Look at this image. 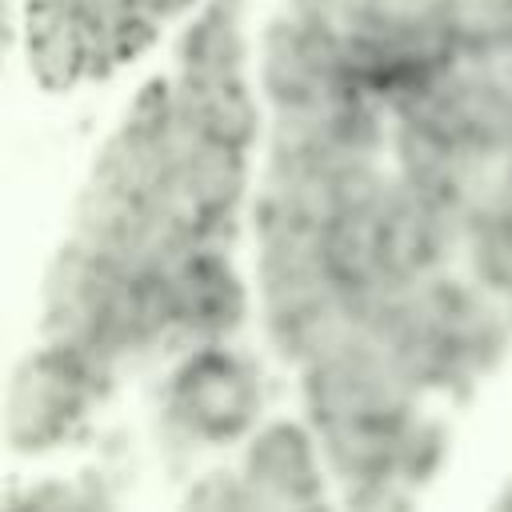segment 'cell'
<instances>
[{
  "instance_id": "obj_1",
  "label": "cell",
  "mask_w": 512,
  "mask_h": 512,
  "mask_svg": "<svg viewBox=\"0 0 512 512\" xmlns=\"http://www.w3.org/2000/svg\"><path fill=\"white\" fill-rule=\"evenodd\" d=\"M264 412V372L228 340L176 356L160 388V428L180 452L248 440Z\"/></svg>"
},
{
  "instance_id": "obj_2",
  "label": "cell",
  "mask_w": 512,
  "mask_h": 512,
  "mask_svg": "<svg viewBox=\"0 0 512 512\" xmlns=\"http://www.w3.org/2000/svg\"><path fill=\"white\" fill-rule=\"evenodd\" d=\"M256 76H260V96H268L272 108L320 100L340 88H352L344 68V32L280 8L264 28Z\"/></svg>"
},
{
  "instance_id": "obj_3",
  "label": "cell",
  "mask_w": 512,
  "mask_h": 512,
  "mask_svg": "<svg viewBox=\"0 0 512 512\" xmlns=\"http://www.w3.org/2000/svg\"><path fill=\"white\" fill-rule=\"evenodd\" d=\"M164 276H168V292L176 308L180 352L196 344H212V340H232L244 328L252 312V296H248L244 276L232 264V252L196 244Z\"/></svg>"
},
{
  "instance_id": "obj_4",
  "label": "cell",
  "mask_w": 512,
  "mask_h": 512,
  "mask_svg": "<svg viewBox=\"0 0 512 512\" xmlns=\"http://www.w3.org/2000/svg\"><path fill=\"white\" fill-rule=\"evenodd\" d=\"M240 468L260 492L264 508L324 504V488L332 480L312 424L300 420H260L244 440Z\"/></svg>"
},
{
  "instance_id": "obj_5",
  "label": "cell",
  "mask_w": 512,
  "mask_h": 512,
  "mask_svg": "<svg viewBox=\"0 0 512 512\" xmlns=\"http://www.w3.org/2000/svg\"><path fill=\"white\" fill-rule=\"evenodd\" d=\"M176 108L184 124H192L200 136L240 148H252V140L264 128L248 72H220V76L176 72Z\"/></svg>"
},
{
  "instance_id": "obj_6",
  "label": "cell",
  "mask_w": 512,
  "mask_h": 512,
  "mask_svg": "<svg viewBox=\"0 0 512 512\" xmlns=\"http://www.w3.org/2000/svg\"><path fill=\"white\" fill-rule=\"evenodd\" d=\"M176 72H248L244 0H200L176 40Z\"/></svg>"
},
{
  "instance_id": "obj_7",
  "label": "cell",
  "mask_w": 512,
  "mask_h": 512,
  "mask_svg": "<svg viewBox=\"0 0 512 512\" xmlns=\"http://www.w3.org/2000/svg\"><path fill=\"white\" fill-rule=\"evenodd\" d=\"M24 56L28 72L48 92H68L88 80V36L76 12H36L24 8Z\"/></svg>"
},
{
  "instance_id": "obj_8",
  "label": "cell",
  "mask_w": 512,
  "mask_h": 512,
  "mask_svg": "<svg viewBox=\"0 0 512 512\" xmlns=\"http://www.w3.org/2000/svg\"><path fill=\"white\" fill-rule=\"evenodd\" d=\"M468 268L512 308V212L508 208H472L468 212Z\"/></svg>"
},
{
  "instance_id": "obj_9",
  "label": "cell",
  "mask_w": 512,
  "mask_h": 512,
  "mask_svg": "<svg viewBox=\"0 0 512 512\" xmlns=\"http://www.w3.org/2000/svg\"><path fill=\"white\" fill-rule=\"evenodd\" d=\"M444 456H448V432H444V424L432 420V416H424V412L416 408V412L400 424V432H396V460H392V472H396L404 484L420 488V484H428V480L440 472Z\"/></svg>"
},
{
  "instance_id": "obj_10",
  "label": "cell",
  "mask_w": 512,
  "mask_h": 512,
  "mask_svg": "<svg viewBox=\"0 0 512 512\" xmlns=\"http://www.w3.org/2000/svg\"><path fill=\"white\" fill-rule=\"evenodd\" d=\"M188 508H208V512H240V508H264L260 492L244 476V468H212L196 476L184 492Z\"/></svg>"
},
{
  "instance_id": "obj_11",
  "label": "cell",
  "mask_w": 512,
  "mask_h": 512,
  "mask_svg": "<svg viewBox=\"0 0 512 512\" xmlns=\"http://www.w3.org/2000/svg\"><path fill=\"white\" fill-rule=\"evenodd\" d=\"M388 0H284L288 12L312 20V24H324V28H336V32H356L364 28L372 16L384 12Z\"/></svg>"
},
{
  "instance_id": "obj_12",
  "label": "cell",
  "mask_w": 512,
  "mask_h": 512,
  "mask_svg": "<svg viewBox=\"0 0 512 512\" xmlns=\"http://www.w3.org/2000/svg\"><path fill=\"white\" fill-rule=\"evenodd\" d=\"M152 20H160V24H168V20H176V16H184V12H192L200 0H136Z\"/></svg>"
},
{
  "instance_id": "obj_13",
  "label": "cell",
  "mask_w": 512,
  "mask_h": 512,
  "mask_svg": "<svg viewBox=\"0 0 512 512\" xmlns=\"http://www.w3.org/2000/svg\"><path fill=\"white\" fill-rule=\"evenodd\" d=\"M84 0H24V8H36V12H76Z\"/></svg>"
}]
</instances>
